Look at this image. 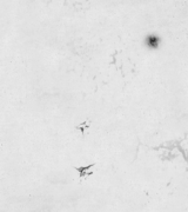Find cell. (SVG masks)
Instances as JSON below:
<instances>
[{"label":"cell","mask_w":188,"mask_h":212,"mask_svg":"<svg viewBox=\"0 0 188 212\" xmlns=\"http://www.w3.org/2000/svg\"><path fill=\"white\" fill-rule=\"evenodd\" d=\"M146 41H147V45L149 46L150 48H156L160 44V39L157 38L156 36H149Z\"/></svg>","instance_id":"obj_1"},{"label":"cell","mask_w":188,"mask_h":212,"mask_svg":"<svg viewBox=\"0 0 188 212\" xmlns=\"http://www.w3.org/2000/svg\"><path fill=\"white\" fill-rule=\"evenodd\" d=\"M92 166H93V164H92V165H87L86 167H76V170H78V171L80 172V176H81V177H83V176H85L86 170L89 169V167H92Z\"/></svg>","instance_id":"obj_2"}]
</instances>
